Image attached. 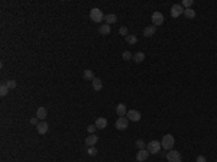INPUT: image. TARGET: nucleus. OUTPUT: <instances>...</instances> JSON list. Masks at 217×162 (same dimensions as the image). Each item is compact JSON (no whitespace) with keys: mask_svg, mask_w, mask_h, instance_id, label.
<instances>
[{"mask_svg":"<svg viewBox=\"0 0 217 162\" xmlns=\"http://www.w3.org/2000/svg\"><path fill=\"white\" fill-rule=\"evenodd\" d=\"M99 32H100L101 35H109L111 32V28L110 25H107V23H104V25H101L100 29H99Z\"/></svg>","mask_w":217,"mask_h":162,"instance_id":"17","label":"nucleus"},{"mask_svg":"<svg viewBox=\"0 0 217 162\" xmlns=\"http://www.w3.org/2000/svg\"><path fill=\"white\" fill-rule=\"evenodd\" d=\"M96 128L97 129H104L107 126V119H104V117H99L97 120H96Z\"/></svg>","mask_w":217,"mask_h":162,"instance_id":"15","label":"nucleus"},{"mask_svg":"<svg viewBox=\"0 0 217 162\" xmlns=\"http://www.w3.org/2000/svg\"><path fill=\"white\" fill-rule=\"evenodd\" d=\"M122 56H123V59H125V61H128V59H132V58H133V55H132L129 51H125V52L122 54Z\"/></svg>","mask_w":217,"mask_h":162,"instance_id":"25","label":"nucleus"},{"mask_svg":"<svg viewBox=\"0 0 217 162\" xmlns=\"http://www.w3.org/2000/svg\"><path fill=\"white\" fill-rule=\"evenodd\" d=\"M91 83H93V88H94L96 91H100V90L103 88V81H101L100 78H94Z\"/></svg>","mask_w":217,"mask_h":162,"instance_id":"16","label":"nucleus"},{"mask_svg":"<svg viewBox=\"0 0 217 162\" xmlns=\"http://www.w3.org/2000/svg\"><path fill=\"white\" fill-rule=\"evenodd\" d=\"M89 155L90 157H96V155H97V149H96L94 146H89Z\"/></svg>","mask_w":217,"mask_h":162,"instance_id":"26","label":"nucleus"},{"mask_svg":"<svg viewBox=\"0 0 217 162\" xmlns=\"http://www.w3.org/2000/svg\"><path fill=\"white\" fill-rule=\"evenodd\" d=\"M48 123L45 122V120H42V122H39V124H38V133H41V135H45L46 132H48Z\"/></svg>","mask_w":217,"mask_h":162,"instance_id":"12","label":"nucleus"},{"mask_svg":"<svg viewBox=\"0 0 217 162\" xmlns=\"http://www.w3.org/2000/svg\"><path fill=\"white\" fill-rule=\"evenodd\" d=\"M136 146L139 148V151H140V149H146V146H145L143 140H136Z\"/></svg>","mask_w":217,"mask_h":162,"instance_id":"29","label":"nucleus"},{"mask_svg":"<svg viewBox=\"0 0 217 162\" xmlns=\"http://www.w3.org/2000/svg\"><path fill=\"white\" fill-rule=\"evenodd\" d=\"M96 129H97V128H96V124H89V126H87V130H89V133H90V135L93 133Z\"/></svg>","mask_w":217,"mask_h":162,"instance_id":"30","label":"nucleus"},{"mask_svg":"<svg viewBox=\"0 0 217 162\" xmlns=\"http://www.w3.org/2000/svg\"><path fill=\"white\" fill-rule=\"evenodd\" d=\"M7 93H9V87L6 85V83L2 84V85H0V95H2V97H5Z\"/></svg>","mask_w":217,"mask_h":162,"instance_id":"23","label":"nucleus"},{"mask_svg":"<svg viewBox=\"0 0 217 162\" xmlns=\"http://www.w3.org/2000/svg\"><path fill=\"white\" fill-rule=\"evenodd\" d=\"M97 142H99V138H97V136H96V135H90L89 138H87V139H85V145L87 146H94L96 143H97Z\"/></svg>","mask_w":217,"mask_h":162,"instance_id":"13","label":"nucleus"},{"mask_svg":"<svg viewBox=\"0 0 217 162\" xmlns=\"http://www.w3.org/2000/svg\"><path fill=\"white\" fill-rule=\"evenodd\" d=\"M83 75H84V78H85V80H89V81H93V80L96 78V77H94V73H93L91 70H85Z\"/></svg>","mask_w":217,"mask_h":162,"instance_id":"19","label":"nucleus"},{"mask_svg":"<svg viewBox=\"0 0 217 162\" xmlns=\"http://www.w3.org/2000/svg\"><path fill=\"white\" fill-rule=\"evenodd\" d=\"M167 158H168V162H183V158H181V153L178 151H168L167 153Z\"/></svg>","mask_w":217,"mask_h":162,"instance_id":"4","label":"nucleus"},{"mask_svg":"<svg viewBox=\"0 0 217 162\" xmlns=\"http://www.w3.org/2000/svg\"><path fill=\"white\" fill-rule=\"evenodd\" d=\"M156 32V26H154V25H150V26H146L143 31V35L146 36V38H149V36H152V35H155Z\"/></svg>","mask_w":217,"mask_h":162,"instance_id":"14","label":"nucleus"},{"mask_svg":"<svg viewBox=\"0 0 217 162\" xmlns=\"http://www.w3.org/2000/svg\"><path fill=\"white\" fill-rule=\"evenodd\" d=\"M164 15H162L161 12H154V15H152V23H154V26H161L162 23H164Z\"/></svg>","mask_w":217,"mask_h":162,"instance_id":"5","label":"nucleus"},{"mask_svg":"<svg viewBox=\"0 0 217 162\" xmlns=\"http://www.w3.org/2000/svg\"><path fill=\"white\" fill-rule=\"evenodd\" d=\"M104 19H106L107 25H110V23H114V22L117 20L116 15H113V13H110V15H106V16H104Z\"/></svg>","mask_w":217,"mask_h":162,"instance_id":"21","label":"nucleus"},{"mask_svg":"<svg viewBox=\"0 0 217 162\" xmlns=\"http://www.w3.org/2000/svg\"><path fill=\"white\" fill-rule=\"evenodd\" d=\"M197 162H206V158L203 155H200V157H197Z\"/></svg>","mask_w":217,"mask_h":162,"instance_id":"32","label":"nucleus"},{"mask_svg":"<svg viewBox=\"0 0 217 162\" xmlns=\"http://www.w3.org/2000/svg\"><path fill=\"white\" fill-rule=\"evenodd\" d=\"M116 113H117V116H119V117H123V116H126V114H128V110H126V104H123V103L117 104Z\"/></svg>","mask_w":217,"mask_h":162,"instance_id":"10","label":"nucleus"},{"mask_svg":"<svg viewBox=\"0 0 217 162\" xmlns=\"http://www.w3.org/2000/svg\"><path fill=\"white\" fill-rule=\"evenodd\" d=\"M36 117H38L41 122L46 119V109H45L44 106H42V107H38V110H36Z\"/></svg>","mask_w":217,"mask_h":162,"instance_id":"11","label":"nucleus"},{"mask_svg":"<svg viewBox=\"0 0 217 162\" xmlns=\"http://www.w3.org/2000/svg\"><path fill=\"white\" fill-rule=\"evenodd\" d=\"M31 123L38 126V124H39V119H38V117H32V119H31Z\"/></svg>","mask_w":217,"mask_h":162,"instance_id":"31","label":"nucleus"},{"mask_svg":"<svg viewBox=\"0 0 217 162\" xmlns=\"http://www.w3.org/2000/svg\"><path fill=\"white\" fill-rule=\"evenodd\" d=\"M184 15L188 19H193V17H195V12L193 9H184Z\"/></svg>","mask_w":217,"mask_h":162,"instance_id":"22","label":"nucleus"},{"mask_svg":"<svg viewBox=\"0 0 217 162\" xmlns=\"http://www.w3.org/2000/svg\"><path fill=\"white\" fill-rule=\"evenodd\" d=\"M6 85L9 87V90H13V88H16V81L15 80H9V81H6Z\"/></svg>","mask_w":217,"mask_h":162,"instance_id":"24","label":"nucleus"},{"mask_svg":"<svg viewBox=\"0 0 217 162\" xmlns=\"http://www.w3.org/2000/svg\"><path fill=\"white\" fill-rule=\"evenodd\" d=\"M191 6H193V0H184L183 2V7H185V9H191Z\"/></svg>","mask_w":217,"mask_h":162,"instance_id":"27","label":"nucleus"},{"mask_svg":"<svg viewBox=\"0 0 217 162\" xmlns=\"http://www.w3.org/2000/svg\"><path fill=\"white\" fill-rule=\"evenodd\" d=\"M126 116H128V119L132 120V122H139L140 120V113L138 112V110H129Z\"/></svg>","mask_w":217,"mask_h":162,"instance_id":"9","label":"nucleus"},{"mask_svg":"<svg viewBox=\"0 0 217 162\" xmlns=\"http://www.w3.org/2000/svg\"><path fill=\"white\" fill-rule=\"evenodd\" d=\"M132 59L139 64V62H142L145 59V54L143 52H136V54H133V58H132Z\"/></svg>","mask_w":217,"mask_h":162,"instance_id":"18","label":"nucleus"},{"mask_svg":"<svg viewBox=\"0 0 217 162\" xmlns=\"http://www.w3.org/2000/svg\"><path fill=\"white\" fill-rule=\"evenodd\" d=\"M90 19L96 23H100L101 20L104 19V15H103V12H101L100 9L94 7V9H91V12H90Z\"/></svg>","mask_w":217,"mask_h":162,"instance_id":"2","label":"nucleus"},{"mask_svg":"<svg viewBox=\"0 0 217 162\" xmlns=\"http://www.w3.org/2000/svg\"><path fill=\"white\" fill-rule=\"evenodd\" d=\"M183 13H184L183 5H174L172 7H171V16L172 17H178V16H181Z\"/></svg>","mask_w":217,"mask_h":162,"instance_id":"7","label":"nucleus"},{"mask_svg":"<svg viewBox=\"0 0 217 162\" xmlns=\"http://www.w3.org/2000/svg\"><path fill=\"white\" fill-rule=\"evenodd\" d=\"M174 143H175V139H174L172 135H165V136L162 138V140H161L162 148H164V149H167V151H171V149H172Z\"/></svg>","mask_w":217,"mask_h":162,"instance_id":"1","label":"nucleus"},{"mask_svg":"<svg viewBox=\"0 0 217 162\" xmlns=\"http://www.w3.org/2000/svg\"><path fill=\"white\" fill-rule=\"evenodd\" d=\"M125 39H126V42H128L129 45H135L136 42H138V38H136V35H128Z\"/></svg>","mask_w":217,"mask_h":162,"instance_id":"20","label":"nucleus"},{"mask_svg":"<svg viewBox=\"0 0 217 162\" xmlns=\"http://www.w3.org/2000/svg\"><path fill=\"white\" fill-rule=\"evenodd\" d=\"M162 145L159 143V140H150L149 143H148V146H146V149H148V152L149 153H158V152L161 151Z\"/></svg>","mask_w":217,"mask_h":162,"instance_id":"3","label":"nucleus"},{"mask_svg":"<svg viewBox=\"0 0 217 162\" xmlns=\"http://www.w3.org/2000/svg\"><path fill=\"white\" fill-rule=\"evenodd\" d=\"M128 123H129V119L126 116H123V117H119L116 122V129L119 130H125V129H128Z\"/></svg>","mask_w":217,"mask_h":162,"instance_id":"6","label":"nucleus"},{"mask_svg":"<svg viewBox=\"0 0 217 162\" xmlns=\"http://www.w3.org/2000/svg\"><path fill=\"white\" fill-rule=\"evenodd\" d=\"M119 34L126 38V36H128V28H126V26H122V28L119 29Z\"/></svg>","mask_w":217,"mask_h":162,"instance_id":"28","label":"nucleus"},{"mask_svg":"<svg viewBox=\"0 0 217 162\" xmlns=\"http://www.w3.org/2000/svg\"><path fill=\"white\" fill-rule=\"evenodd\" d=\"M148 157H149V152H148V149H140L138 153H136V161L138 162H143L148 159Z\"/></svg>","mask_w":217,"mask_h":162,"instance_id":"8","label":"nucleus"}]
</instances>
